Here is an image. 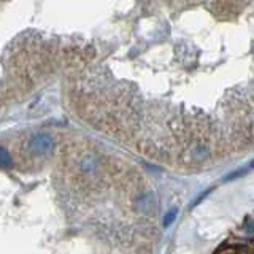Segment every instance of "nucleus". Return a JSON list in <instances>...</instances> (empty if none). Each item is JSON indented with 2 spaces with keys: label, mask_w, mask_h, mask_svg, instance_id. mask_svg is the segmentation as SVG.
I'll use <instances>...</instances> for the list:
<instances>
[{
  "label": "nucleus",
  "mask_w": 254,
  "mask_h": 254,
  "mask_svg": "<svg viewBox=\"0 0 254 254\" xmlns=\"http://www.w3.org/2000/svg\"><path fill=\"white\" fill-rule=\"evenodd\" d=\"M102 170V159L95 154H83L78 159V175L84 178H94Z\"/></svg>",
  "instance_id": "f257e3e1"
},
{
  "label": "nucleus",
  "mask_w": 254,
  "mask_h": 254,
  "mask_svg": "<svg viewBox=\"0 0 254 254\" xmlns=\"http://www.w3.org/2000/svg\"><path fill=\"white\" fill-rule=\"evenodd\" d=\"M135 206H137V210L142 213H151L156 208V197L151 192L140 194L135 199Z\"/></svg>",
  "instance_id": "f03ea898"
},
{
  "label": "nucleus",
  "mask_w": 254,
  "mask_h": 254,
  "mask_svg": "<svg viewBox=\"0 0 254 254\" xmlns=\"http://www.w3.org/2000/svg\"><path fill=\"white\" fill-rule=\"evenodd\" d=\"M208 156H210V149L206 145H204V143H197V145L194 146L192 158L195 160H205V159H208Z\"/></svg>",
  "instance_id": "7ed1b4c3"
},
{
  "label": "nucleus",
  "mask_w": 254,
  "mask_h": 254,
  "mask_svg": "<svg viewBox=\"0 0 254 254\" xmlns=\"http://www.w3.org/2000/svg\"><path fill=\"white\" fill-rule=\"evenodd\" d=\"M176 216H178V210H176V208H172V210L167 211V215H165V218H164V227L172 226V224L175 222Z\"/></svg>",
  "instance_id": "20e7f679"
},
{
  "label": "nucleus",
  "mask_w": 254,
  "mask_h": 254,
  "mask_svg": "<svg viewBox=\"0 0 254 254\" xmlns=\"http://www.w3.org/2000/svg\"><path fill=\"white\" fill-rule=\"evenodd\" d=\"M243 173H245V170H238V172H235V173H230V175L226 176V181H229V180H235V178H238L240 175H243Z\"/></svg>",
  "instance_id": "39448f33"
},
{
  "label": "nucleus",
  "mask_w": 254,
  "mask_h": 254,
  "mask_svg": "<svg viewBox=\"0 0 254 254\" xmlns=\"http://www.w3.org/2000/svg\"><path fill=\"white\" fill-rule=\"evenodd\" d=\"M250 167H251V169H254V160H251V164H250Z\"/></svg>",
  "instance_id": "423d86ee"
}]
</instances>
